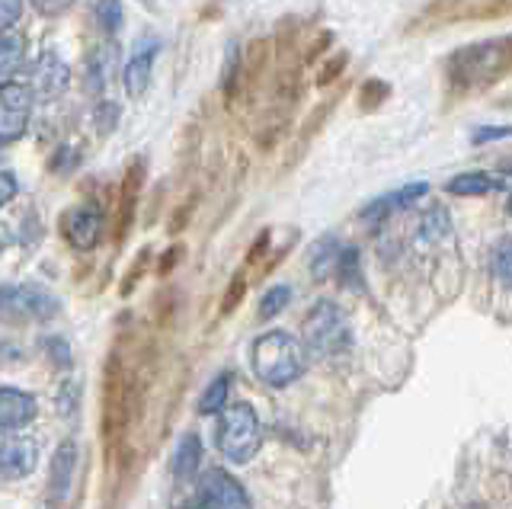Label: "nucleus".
I'll return each mask as SVG.
<instances>
[{"label":"nucleus","instance_id":"4","mask_svg":"<svg viewBox=\"0 0 512 509\" xmlns=\"http://www.w3.org/2000/svg\"><path fill=\"white\" fill-rule=\"evenodd\" d=\"M218 449L228 461H250L260 449V420L250 404H231L218 420Z\"/></svg>","mask_w":512,"mask_h":509},{"label":"nucleus","instance_id":"32","mask_svg":"<svg viewBox=\"0 0 512 509\" xmlns=\"http://www.w3.org/2000/svg\"><path fill=\"white\" fill-rule=\"evenodd\" d=\"M103 84H106V68H103L100 55H93V58L87 61V87H90V90H100Z\"/></svg>","mask_w":512,"mask_h":509},{"label":"nucleus","instance_id":"29","mask_svg":"<svg viewBox=\"0 0 512 509\" xmlns=\"http://www.w3.org/2000/svg\"><path fill=\"white\" fill-rule=\"evenodd\" d=\"M512 138V125H484V129L474 132V145H490V141H503Z\"/></svg>","mask_w":512,"mask_h":509},{"label":"nucleus","instance_id":"21","mask_svg":"<svg viewBox=\"0 0 512 509\" xmlns=\"http://www.w3.org/2000/svg\"><path fill=\"white\" fill-rule=\"evenodd\" d=\"M199 461H202V445L196 436H186L176 449V477H192L199 471Z\"/></svg>","mask_w":512,"mask_h":509},{"label":"nucleus","instance_id":"14","mask_svg":"<svg viewBox=\"0 0 512 509\" xmlns=\"http://www.w3.org/2000/svg\"><path fill=\"white\" fill-rule=\"evenodd\" d=\"M32 417H36V401H32L26 391H16V388L0 391V426H4L7 433L26 426Z\"/></svg>","mask_w":512,"mask_h":509},{"label":"nucleus","instance_id":"33","mask_svg":"<svg viewBox=\"0 0 512 509\" xmlns=\"http://www.w3.org/2000/svg\"><path fill=\"white\" fill-rule=\"evenodd\" d=\"M116 119H119L116 103H106V106H100V113H96V125H100L103 135H109L112 129H116Z\"/></svg>","mask_w":512,"mask_h":509},{"label":"nucleus","instance_id":"17","mask_svg":"<svg viewBox=\"0 0 512 509\" xmlns=\"http://www.w3.org/2000/svg\"><path fill=\"white\" fill-rule=\"evenodd\" d=\"M7 308H20L32 317H48L55 311V301L36 289H7Z\"/></svg>","mask_w":512,"mask_h":509},{"label":"nucleus","instance_id":"15","mask_svg":"<svg viewBox=\"0 0 512 509\" xmlns=\"http://www.w3.org/2000/svg\"><path fill=\"white\" fill-rule=\"evenodd\" d=\"M429 193V183H410V186H400V189H394V193H388V196H381V199H375L368 209L362 212L368 221H381V218H388V215H394V212H400V209H407V205H413L420 196H426Z\"/></svg>","mask_w":512,"mask_h":509},{"label":"nucleus","instance_id":"24","mask_svg":"<svg viewBox=\"0 0 512 509\" xmlns=\"http://www.w3.org/2000/svg\"><path fill=\"white\" fill-rule=\"evenodd\" d=\"M340 244L336 241H320L317 247H314V276L317 279H324L327 273H333V266H340V257L343 253L336 250Z\"/></svg>","mask_w":512,"mask_h":509},{"label":"nucleus","instance_id":"1","mask_svg":"<svg viewBox=\"0 0 512 509\" xmlns=\"http://www.w3.org/2000/svg\"><path fill=\"white\" fill-rule=\"evenodd\" d=\"M512 77V33L468 42L445 58V90L452 100L480 97Z\"/></svg>","mask_w":512,"mask_h":509},{"label":"nucleus","instance_id":"11","mask_svg":"<svg viewBox=\"0 0 512 509\" xmlns=\"http://www.w3.org/2000/svg\"><path fill=\"white\" fill-rule=\"evenodd\" d=\"M144 157H135L132 164L125 167V177H122V189H119V221H116V237L122 241L125 231L132 228V218L138 209V196H141V186H144Z\"/></svg>","mask_w":512,"mask_h":509},{"label":"nucleus","instance_id":"31","mask_svg":"<svg viewBox=\"0 0 512 509\" xmlns=\"http://www.w3.org/2000/svg\"><path fill=\"white\" fill-rule=\"evenodd\" d=\"M448 231V215H445V209H432L426 218H423V234L426 237H439V234H445Z\"/></svg>","mask_w":512,"mask_h":509},{"label":"nucleus","instance_id":"25","mask_svg":"<svg viewBox=\"0 0 512 509\" xmlns=\"http://www.w3.org/2000/svg\"><path fill=\"white\" fill-rule=\"evenodd\" d=\"M96 20L106 36H116L122 26V0H96Z\"/></svg>","mask_w":512,"mask_h":509},{"label":"nucleus","instance_id":"9","mask_svg":"<svg viewBox=\"0 0 512 509\" xmlns=\"http://www.w3.org/2000/svg\"><path fill=\"white\" fill-rule=\"evenodd\" d=\"M61 234L74 250H93L103 234V215L93 205H77L61 218Z\"/></svg>","mask_w":512,"mask_h":509},{"label":"nucleus","instance_id":"13","mask_svg":"<svg viewBox=\"0 0 512 509\" xmlns=\"http://www.w3.org/2000/svg\"><path fill=\"white\" fill-rule=\"evenodd\" d=\"M39 461V449L32 439H7L4 449H0V471H4V477H10V481H16V477H26L32 468H36Z\"/></svg>","mask_w":512,"mask_h":509},{"label":"nucleus","instance_id":"22","mask_svg":"<svg viewBox=\"0 0 512 509\" xmlns=\"http://www.w3.org/2000/svg\"><path fill=\"white\" fill-rule=\"evenodd\" d=\"M346 65H349V52L327 55V58H324V65H320L317 74H314V84H317V87H333V84H340V81H343V74H346Z\"/></svg>","mask_w":512,"mask_h":509},{"label":"nucleus","instance_id":"30","mask_svg":"<svg viewBox=\"0 0 512 509\" xmlns=\"http://www.w3.org/2000/svg\"><path fill=\"white\" fill-rule=\"evenodd\" d=\"M20 13H23V0H0V29L10 33L13 23L20 20Z\"/></svg>","mask_w":512,"mask_h":509},{"label":"nucleus","instance_id":"8","mask_svg":"<svg viewBox=\"0 0 512 509\" xmlns=\"http://www.w3.org/2000/svg\"><path fill=\"white\" fill-rule=\"evenodd\" d=\"M269 61H272V52H269L266 39H253L247 45V52L240 55V77H237V103L240 106H250L256 100V93H260L266 74H269Z\"/></svg>","mask_w":512,"mask_h":509},{"label":"nucleus","instance_id":"28","mask_svg":"<svg viewBox=\"0 0 512 509\" xmlns=\"http://www.w3.org/2000/svg\"><path fill=\"white\" fill-rule=\"evenodd\" d=\"M288 298H292V289L288 285H276V289H269L260 301V317H276L285 305Z\"/></svg>","mask_w":512,"mask_h":509},{"label":"nucleus","instance_id":"18","mask_svg":"<svg viewBox=\"0 0 512 509\" xmlns=\"http://www.w3.org/2000/svg\"><path fill=\"white\" fill-rule=\"evenodd\" d=\"M493 189H496V177L480 173V170L458 173V177L448 180V193H455V196H487Z\"/></svg>","mask_w":512,"mask_h":509},{"label":"nucleus","instance_id":"2","mask_svg":"<svg viewBox=\"0 0 512 509\" xmlns=\"http://www.w3.org/2000/svg\"><path fill=\"white\" fill-rule=\"evenodd\" d=\"M304 369V346L285 330H269L253 343V372L272 388L292 385Z\"/></svg>","mask_w":512,"mask_h":509},{"label":"nucleus","instance_id":"7","mask_svg":"<svg viewBox=\"0 0 512 509\" xmlns=\"http://www.w3.org/2000/svg\"><path fill=\"white\" fill-rule=\"evenodd\" d=\"M202 509H250L247 490L224 468H208L199 484Z\"/></svg>","mask_w":512,"mask_h":509},{"label":"nucleus","instance_id":"6","mask_svg":"<svg viewBox=\"0 0 512 509\" xmlns=\"http://www.w3.org/2000/svg\"><path fill=\"white\" fill-rule=\"evenodd\" d=\"M32 116V90L26 84H4L0 90V141H10L26 135V125Z\"/></svg>","mask_w":512,"mask_h":509},{"label":"nucleus","instance_id":"20","mask_svg":"<svg viewBox=\"0 0 512 509\" xmlns=\"http://www.w3.org/2000/svg\"><path fill=\"white\" fill-rule=\"evenodd\" d=\"M391 97V84L388 81H378V77H368V81L359 87V109L362 113H375Z\"/></svg>","mask_w":512,"mask_h":509},{"label":"nucleus","instance_id":"3","mask_svg":"<svg viewBox=\"0 0 512 509\" xmlns=\"http://www.w3.org/2000/svg\"><path fill=\"white\" fill-rule=\"evenodd\" d=\"M503 17H512V0H429L420 20H416V29L484 23Z\"/></svg>","mask_w":512,"mask_h":509},{"label":"nucleus","instance_id":"34","mask_svg":"<svg viewBox=\"0 0 512 509\" xmlns=\"http://www.w3.org/2000/svg\"><path fill=\"white\" fill-rule=\"evenodd\" d=\"M13 193H16V180H13L10 170H4V173H0V202L7 205L13 199Z\"/></svg>","mask_w":512,"mask_h":509},{"label":"nucleus","instance_id":"26","mask_svg":"<svg viewBox=\"0 0 512 509\" xmlns=\"http://www.w3.org/2000/svg\"><path fill=\"white\" fill-rule=\"evenodd\" d=\"M493 276L503 285H512V237L500 241L493 250Z\"/></svg>","mask_w":512,"mask_h":509},{"label":"nucleus","instance_id":"35","mask_svg":"<svg viewBox=\"0 0 512 509\" xmlns=\"http://www.w3.org/2000/svg\"><path fill=\"white\" fill-rule=\"evenodd\" d=\"M74 4V0H36V7L42 13H61V10H68Z\"/></svg>","mask_w":512,"mask_h":509},{"label":"nucleus","instance_id":"5","mask_svg":"<svg viewBox=\"0 0 512 509\" xmlns=\"http://www.w3.org/2000/svg\"><path fill=\"white\" fill-rule=\"evenodd\" d=\"M304 343H308V349H314L317 356L343 353L349 346L346 317L333 301H317L308 311V317H304Z\"/></svg>","mask_w":512,"mask_h":509},{"label":"nucleus","instance_id":"16","mask_svg":"<svg viewBox=\"0 0 512 509\" xmlns=\"http://www.w3.org/2000/svg\"><path fill=\"white\" fill-rule=\"evenodd\" d=\"M74 471H77V445L61 442V449L52 455V471H48V490H52V500H64V493L71 490Z\"/></svg>","mask_w":512,"mask_h":509},{"label":"nucleus","instance_id":"23","mask_svg":"<svg viewBox=\"0 0 512 509\" xmlns=\"http://www.w3.org/2000/svg\"><path fill=\"white\" fill-rule=\"evenodd\" d=\"M228 394H231V378L228 375H218L212 385L205 388L202 401H199V410L202 413H218L224 404H228Z\"/></svg>","mask_w":512,"mask_h":509},{"label":"nucleus","instance_id":"10","mask_svg":"<svg viewBox=\"0 0 512 509\" xmlns=\"http://www.w3.org/2000/svg\"><path fill=\"white\" fill-rule=\"evenodd\" d=\"M157 52H160L157 39H141L135 45V52L128 55V65H125V93L128 97H141V93L148 90Z\"/></svg>","mask_w":512,"mask_h":509},{"label":"nucleus","instance_id":"27","mask_svg":"<svg viewBox=\"0 0 512 509\" xmlns=\"http://www.w3.org/2000/svg\"><path fill=\"white\" fill-rule=\"evenodd\" d=\"M330 45H333V33H330V29H320V33H314V39L304 45V52H301L304 68L314 65V61H320V55H327Z\"/></svg>","mask_w":512,"mask_h":509},{"label":"nucleus","instance_id":"36","mask_svg":"<svg viewBox=\"0 0 512 509\" xmlns=\"http://www.w3.org/2000/svg\"><path fill=\"white\" fill-rule=\"evenodd\" d=\"M509 212H512V196H509Z\"/></svg>","mask_w":512,"mask_h":509},{"label":"nucleus","instance_id":"19","mask_svg":"<svg viewBox=\"0 0 512 509\" xmlns=\"http://www.w3.org/2000/svg\"><path fill=\"white\" fill-rule=\"evenodd\" d=\"M23 55H26V42L10 29V33H4V55H0V77H4V84H10L13 71L23 65Z\"/></svg>","mask_w":512,"mask_h":509},{"label":"nucleus","instance_id":"12","mask_svg":"<svg viewBox=\"0 0 512 509\" xmlns=\"http://www.w3.org/2000/svg\"><path fill=\"white\" fill-rule=\"evenodd\" d=\"M68 81H71V68L64 65V58L58 52H45L36 65V90L45 100H55L68 90Z\"/></svg>","mask_w":512,"mask_h":509}]
</instances>
